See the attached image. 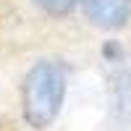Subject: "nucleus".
<instances>
[{"label": "nucleus", "instance_id": "nucleus-4", "mask_svg": "<svg viewBox=\"0 0 131 131\" xmlns=\"http://www.w3.org/2000/svg\"><path fill=\"white\" fill-rule=\"evenodd\" d=\"M34 3L39 5V8H45L47 13H71V10L79 5V3H84V0H34Z\"/></svg>", "mask_w": 131, "mask_h": 131}, {"label": "nucleus", "instance_id": "nucleus-3", "mask_svg": "<svg viewBox=\"0 0 131 131\" xmlns=\"http://www.w3.org/2000/svg\"><path fill=\"white\" fill-rule=\"evenodd\" d=\"M110 118L123 128H126V123H131V73L128 71H115L113 73Z\"/></svg>", "mask_w": 131, "mask_h": 131}, {"label": "nucleus", "instance_id": "nucleus-1", "mask_svg": "<svg viewBox=\"0 0 131 131\" xmlns=\"http://www.w3.org/2000/svg\"><path fill=\"white\" fill-rule=\"evenodd\" d=\"M66 100V73L58 63L42 60L24 79V118L31 128H47Z\"/></svg>", "mask_w": 131, "mask_h": 131}, {"label": "nucleus", "instance_id": "nucleus-2", "mask_svg": "<svg viewBox=\"0 0 131 131\" xmlns=\"http://www.w3.org/2000/svg\"><path fill=\"white\" fill-rule=\"evenodd\" d=\"M84 13L100 29H121L131 18V0H84Z\"/></svg>", "mask_w": 131, "mask_h": 131}]
</instances>
